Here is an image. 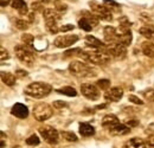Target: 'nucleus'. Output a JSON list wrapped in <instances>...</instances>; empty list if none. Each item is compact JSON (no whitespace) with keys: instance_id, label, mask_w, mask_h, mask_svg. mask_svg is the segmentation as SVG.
I'll return each instance as SVG.
<instances>
[{"instance_id":"obj_1","label":"nucleus","mask_w":154,"mask_h":148,"mask_svg":"<svg viewBox=\"0 0 154 148\" xmlns=\"http://www.w3.org/2000/svg\"><path fill=\"white\" fill-rule=\"evenodd\" d=\"M81 57L91 64L95 65H107L110 62V57L106 49H94L91 51H82Z\"/></svg>"},{"instance_id":"obj_2","label":"nucleus","mask_w":154,"mask_h":148,"mask_svg":"<svg viewBox=\"0 0 154 148\" xmlns=\"http://www.w3.org/2000/svg\"><path fill=\"white\" fill-rule=\"evenodd\" d=\"M51 91H52V87L50 84L43 83V82L31 83L24 89V93L33 98H43V97L48 96Z\"/></svg>"},{"instance_id":"obj_3","label":"nucleus","mask_w":154,"mask_h":148,"mask_svg":"<svg viewBox=\"0 0 154 148\" xmlns=\"http://www.w3.org/2000/svg\"><path fill=\"white\" fill-rule=\"evenodd\" d=\"M69 71L76 77H95L96 70L91 68L90 65L79 62V60H72L69 65Z\"/></svg>"},{"instance_id":"obj_4","label":"nucleus","mask_w":154,"mask_h":148,"mask_svg":"<svg viewBox=\"0 0 154 148\" xmlns=\"http://www.w3.org/2000/svg\"><path fill=\"white\" fill-rule=\"evenodd\" d=\"M43 17L45 20V25L50 33H57L59 32V27L57 26V21L62 17V13L58 12L55 8H45L43 11Z\"/></svg>"},{"instance_id":"obj_5","label":"nucleus","mask_w":154,"mask_h":148,"mask_svg":"<svg viewBox=\"0 0 154 148\" xmlns=\"http://www.w3.org/2000/svg\"><path fill=\"white\" fill-rule=\"evenodd\" d=\"M14 54L24 65L31 66L35 63V55L32 54L31 49L26 45H17L14 48Z\"/></svg>"},{"instance_id":"obj_6","label":"nucleus","mask_w":154,"mask_h":148,"mask_svg":"<svg viewBox=\"0 0 154 148\" xmlns=\"http://www.w3.org/2000/svg\"><path fill=\"white\" fill-rule=\"evenodd\" d=\"M33 117L37 120V121H40V122H44L46 120H49L52 115H54V109L50 104L48 103H39L37 104L35 108H33Z\"/></svg>"},{"instance_id":"obj_7","label":"nucleus","mask_w":154,"mask_h":148,"mask_svg":"<svg viewBox=\"0 0 154 148\" xmlns=\"http://www.w3.org/2000/svg\"><path fill=\"white\" fill-rule=\"evenodd\" d=\"M89 6L91 8L93 14H95L98 19H102V20H106V21H110L113 19L112 11L108 10L104 5H101V4H98L96 1H90Z\"/></svg>"},{"instance_id":"obj_8","label":"nucleus","mask_w":154,"mask_h":148,"mask_svg":"<svg viewBox=\"0 0 154 148\" xmlns=\"http://www.w3.org/2000/svg\"><path fill=\"white\" fill-rule=\"evenodd\" d=\"M39 133L42 135V137L50 145H56L58 143V139H59V134L54 127L51 126H42L39 127Z\"/></svg>"},{"instance_id":"obj_9","label":"nucleus","mask_w":154,"mask_h":148,"mask_svg":"<svg viewBox=\"0 0 154 148\" xmlns=\"http://www.w3.org/2000/svg\"><path fill=\"white\" fill-rule=\"evenodd\" d=\"M106 51L112 56V57H115V58H123L125 56L127 55V49L123 44L115 42V43H109V44H106Z\"/></svg>"},{"instance_id":"obj_10","label":"nucleus","mask_w":154,"mask_h":148,"mask_svg":"<svg viewBox=\"0 0 154 148\" xmlns=\"http://www.w3.org/2000/svg\"><path fill=\"white\" fill-rule=\"evenodd\" d=\"M81 93L85 98H88L90 101H96L100 98L98 87L89 84V83H84V84L81 85Z\"/></svg>"},{"instance_id":"obj_11","label":"nucleus","mask_w":154,"mask_h":148,"mask_svg":"<svg viewBox=\"0 0 154 148\" xmlns=\"http://www.w3.org/2000/svg\"><path fill=\"white\" fill-rule=\"evenodd\" d=\"M97 24H98V18L95 14H90V16L87 14L85 17H83V18H81L78 20V26L82 30L87 31V32L91 31L93 27H95Z\"/></svg>"},{"instance_id":"obj_12","label":"nucleus","mask_w":154,"mask_h":148,"mask_svg":"<svg viewBox=\"0 0 154 148\" xmlns=\"http://www.w3.org/2000/svg\"><path fill=\"white\" fill-rule=\"evenodd\" d=\"M77 40H78V36L76 35H69V36H59L55 39L54 44L56 48H69L71 46L72 44H75Z\"/></svg>"},{"instance_id":"obj_13","label":"nucleus","mask_w":154,"mask_h":148,"mask_svg":"<svg viewBox=\"0 0 154 148\" xmlns=\"http://www.w3.org/2000/svg\"><path fill=\"white\" fill-rule=\"evenodd\" d=\"M123 96V89L115 87V88H112V89H108L106 94H104V98L107 101H110V102H117L122 98Z\"/></svg>"},{"instance_id":"obj_14","label":"nucleus","mask_w":154,"mask_h":148,"mask_svg":"<svg viewBox=\"0 0 154 148\" xmlns=\"http://www.w3.org/2000/svg\"><path fill=\"white\" fill-rule=\"evenodd\" d=\"M11 114L18 119H26L29 116V109L21 103H16L11 109Z\"/></svg>"},{"instance_id":"obj_15","label":"nucleus","mask_w":154,"mask_h":148,"mask_svg":"<svg viewBox=\"0 0 154 148\" xmlns=\"http://www.w3.org/2000/svg\"><path fill=\"white\" fill-rule=\"evenodd\" d=\"M120 123V120L117 119V116L113 115V114H109V115H106L102 120V126L103 128H107L108 130H110L112 128H114L116 125Z\"/></svg>"},{"instance_id":"obj_16","label":"nucleus","mask_w":154,"mask_h":148,"mask_svg":"<svg viewBox=\"0 0 154 148\" xmlns=\"http://www.w3.org/2000/svg\"><path fill=\"white\" fill-rule=\"evenodd\" d=\"M103 35H104L106 44L117 42L116 30H115V27H113V26H106V27H104V31H103Z\"/></svg>"},{"instance_id":"obj_17","label":"nucleus","mask_w":154,"mask_h":148,"mask_svg":"<svg viewBox=\"0 0 154 148\" xmlns=\"http://www.w3.org/2000/svg\"><path fill=\"white\" fill-rule=\"evenodd\" d=\"M78 130H79V134H81L82 136H84V137L93 136V135L95 134V128H94L91 125L87 123V122H82V123L79 125Z\"/></svg>"},{"instance_id":"obj_18","label":"nucleus","mask_w":154,"mask_h":148,"mask_svg":"<svg viewBox=\"0 0 154 148\" xmlns=\"http://www.w3.org/2000/svg\"><path fill=\"white\" fill-rule=\"evenodd\" d=\"M125 148H147V145L145 140L140 137H133L126 142Z\"/></svg>"},{"instance_id":"obj_19","label":"nucleus","mask_w":154,"mask_h":148,"mask_svg":"<svg viewBox=\"0 0 154 148\" xmlns=\"http://www.w3.org/2000/svg\"><path fill=\"white\" fill-rule=\"evenodd\" d=\"M85 44L94 48V49H104L106 48V44L103 42H101L100 39H97L94 36H87L85 37Z\"/></svg>"},{"instance_id":"obj_20","label":"nucleus","mask_w":154,"mask_h":148,"mask_svg":"<svg viewBox=\"0 0 154 148\" xmlns=\"http://www.w3.org/2000/svg\"><path fill=\"white\" fill-rule=\"evenodd\" d=\"M141 50H142L145 56L154 58V42H152V40L143 42L142 45H141Z\"/></svg>"},{"instance_id":"obj_21","label":"nucleus","mask_w":154,"mask_h":148,"mask_svg":"<svg viewBox=\"0 0 154 148\" xmlns=\"http://www.w3.org/2000/svg\"><path fill=\"white\" fill-rule=\"evenodd\" d=\"M129 131H131V127H128L127 125H123V123H119L114 128L109 130V133H112L113 135H126Z\"/></svg>"},{"instance_id":"obj_22","label":"nucleus","mask_w":154,"mask_h":148,"mask_svg":"<svg viewBox=\"0 0 154 148\" xmlns=\"http://www.w3.org/2000/svg\"><path fill=\"white\" fill-rule=\"evenodd\" d=\"M1 79L8 87H13L16 84V82H17V78H16L14 75L11 74V72H4V71L1 72Z\"/></svg>"},{"instance_id":"obj_23","label":"nucleus","mask_w":154,"mask_h":148,"mask_svg":"<svg viewBox=\"0 0 154 148\" xmlns=\"http://www.w3.org/2000/svg\"><path fill=\"white\" fill-rule=\"evenodd\" d=\"M139 33L148 40H154V26H143L139 30Z\"/></svg>"},{"instance_id":"obj_24","label":"nucleus","mask_w":154,"mask_h":148,"mask_svg":"<svg viewBox=\"0 0 154 148\" xmlns=\"http://www.w3.org/2000/svg\"><path fill=\"white\" fill-rule=\"evenodd\" d=\"M56 91L58 94H63L65 96H69V97H75V96H77V91L74 88H71V87H63L60 89H57Z\"/></svg>"},{"instance_id":"obj_25","label":"nucleus","mask_w":154,"mask_h":148,"mask_svg":"<svg viewBox=\"0 0 154 148\" xmlns=\"http://www.w3.org/2000/svg\"><path fill=\"white\" fill-rule=\"evenodd\" d=\"M103 5H104L108 10H110L112 12H119V10L121 8V6H120L116 1H114V0H104V1H103Z\"/></svg>"},{"instance_id":"obj_26","label":"nucleus","mask_w":154,"mask_h":148,"mask_svg":"<svg viewBox=\"0 0 154 148\" xmlns=\"http://www.w3.org/2000/svg\"><path fill=\"white\" fill-rule=\"evenodd\" d=\"M33 40H35V38H33L32 35H30V33H24V35L21 36V42H23V44L26 45V46H29L30 49H32V46H33Z\"/></svg>"},{"instance_id":"obj_27","label":"nucleus","mask_w":154,"mask_h":148,"mask_svg":"<svg viewBox=\"0 0 154 148\" xmlns=\"http://www.w3.org/2000/svg\"><path fill=\"white\" fill-rule=\"evenodd\" d=\"M11 6H12L14 10H18V11L24 10V8L27 7L24 0H11Z\"/></svg>"},{"instance_id":"obj_28","label":"nucleus","mask_w":154,"mask_h":148,"mask_svg":"<svg viewBox=\"0 0 154 148\" xmlns=\"http://www.w3.org/2000/svg\"><path fill=\"white\" fill-rule=\"evenodd\" d=\"M117 42H119V43H121V44H123L125 46H129V45H131V43H132V33L129 32V33H127V35H125V36L120 37L119 39H117Z\"/></svg>"},{"instance_id":"obj_29","label":"nucleus","mask_w":154,"mask_h":148,"mask_svg":"<svg viewBox=\"0 0 154 148\" xmlns=\"http://www.w3.org/2000/svg\"><path fill=\"white\" fill-rule=\"evenodd\" d=\"M14 24H16L17 29H19V30H26L29 27V25H30V23L26 21L25 19H17L14 21Z\"/></svg>"},{"instance_id":"obj_30","label":"nucleus","mask_w":154,"mask_h":148,"mask_svg":"<svg viewBox=\"0 0 154 148\" xmlns=\"http://www.w3.org/2000/svg\"><path fill=\"white\" fill-rule=\"evenodd\" d=\"M26 143L29 145V146H38L39 143H40V140H39V137L37 135H31L30 137H27L26 139Z\"/></svg>"},{"instance_id":"obj_31","label":"nucleus","mask_w":154,"mask_h":148,"mask_svg":"<svg viewBox=\"0 0 154 148\" xmlns=\"http://www.w3.org/2000/svg\"><path fill=\"white\" fill-rule=\"evenodd\" d=\"M96 85L102 90H107L110 87V81L109 79H98L96 82Z\"/></svg>"},{"instance_id":"obj_32","label":"nucleus","mask_w":154,"mask_h":148,"mask_svg":"<svg viewBox=\"0 0 154 148\" xmlns=\"http://www.w3.org/2000/svg\"><path fill=\"white\" fill-rule=\"evenodd\" d=\"M62 136H63L64 140L70 141V142L77 141V136L74 134V133H71V131H63V133H62Z\"/></svg>"},{"instance_id":"obj_33","label":"nucleus","mask_w":154,"mask_h":148,"mask_svg":"<svg viewBox=\"0 0 154 148\" xmlns=\"http://www.w3.org/2000/svg\"><path fill=\"white\" fill-rule=\"evenodd\" d=\"M82 49H69V50H66L65 52H64V57L65 58H68V57H72V56H77L82 54Z\"/></svg>"},{"instance_id":"obj_34","label":"nucleus","mask_w":154,"mask_h":148,"mask_svg":"<svg viewBox=\"0 0 154 148\" xmlns=\"http://www.w3.org/2000/svg\"><path fill=\"white\" fill-rule=\"evenodd\" d=\"M143 97L149 102H154V89H149V90L143 91Z\"/></svg>"},{"instance_id":"obj_35","label":"nucleus","mask_w":154,"mask_h":148,"mask_svg":"<svg viewBox=\"0 0 154 148\" xmlns=\"http://www.w3.org/2000/svg\"><path fill=\"white\" fill-rule=\"evenodd\" d=\"M31 10L33 12H38V11H44V7H43V4L40 1H36V2H32L31 4Z\"/></svg>"},{"instance_id":"obj_36","label":"nucleus","mask_w":154,"mask_h":148,"mask_svg":"<svg viewBox=\"0 0 154 148\" xmlns=\"http://www.w3.org/2000/svg\"><path fill=\"white\" fill-rule=\"evenodd\" d=\"M128 100H129V102H132V103H134V104H137V106H142V104H143V101H142L141 98L136 97L135 95H129V96H128Z\"/></svg>"},{"instance_id":"obj_37","label":"nucleus","mask_w":154,"mask_h":148,"mask_svg":"<svg viewBox=\"0 0 154 148\" xmlns=\"http://www.w3.org/2000/svg\"><path fill=\"white\" fill-rule=\"evenodd\" d=\"M119 24L121 26H125V27H131V25H132L127 17H121V18L119 19Z\"/></svg>"},{"instance_id":"obj_38","label":"nucleus","mask_w":154,"mask_h":148,"mask_svg":"<svg viewBox=\"0 0 154 148\" xmlns=\"http://www.w3.org/2000/svg\"><path fill=\"white\" fill-rule=\"evenodd\" d=\"M56 10H57L58 12H64L65 10H66V5L65 4H63V2H59V1H56V7H55Z\"/></svg>"},{"instance_id":"obj_39","label":"nucleus","mask_w":154,"mask_h":148,"mask_svg":"<svg viewBox=\"0 0 154 148\" xmlns=\"http://www.w3.org/2000/svg\"><path fill=\"white\" fill-rule=\"evenodd\" d=\"M74 30V25L71 24H68V25H63L59 27V32H68V31H71Z\"/></svg>"},{"instance_id":"obj_40","label":"nucleus","mask_w":154,"mask_h":148,"mask_svg":"<svg viewBox=\"0 0 154 148\" xmlns=\"http://www.w3.org/2000/svg\"><path fill=\"white\" fill-rule=\"evenodd\" d=\"M54 107L57 108V109H62V108H66V103L63 102V101H55L54 103Z\"/></svg>"},{"instance_id":"obj_41","label":"nucleus","mask_w":154,"mask_h":148,"mask_svg":"<svg viewBox=\"0 0 154 148\" xmlns=\"http://www.w3.org/2000/svg\"><path fill=\"white\" fill-rule=\"evenodd\" d=\"M146 145L149 146V147H154V134H151L146 140Z\"/></svg>"},{"instance_id":"obj_42","label":"nucleus","mask_w":154,"mask_h":148,"mask_svg":"<svg viewBox=\"0 0 154 148\" xmlns=\"http://www.w3.org/2000/svg\"><path fill=\"white\" fill-rule=\"evenodd\" d=\"M0 52H1V60H5V59H8V58H10V55H8L7 50H5V48L1 46Z\"/></svg>"},{"instance_id":"obj_43","label":"nucleus","mask_w":154,"mask_h":148,"mask_svg":"<svg viewBox=\"0 0 154 148\" xmlns=\"http://www.w3.org/2000/svg\"><path fill=\"white\" fill-rule=\"evenodd\" d=\"M137 123H139L137 121H134V120H131V121H128V122H127L126 125H127L128 127H131V128H132V127H136V126H137Z\"/></svg>"},{"instance_id":"obj_44","label":"nucleus","mask_w":154,"mask_h":148,"mask_svg":"<svg viewBox=\"0 0 154 148\" xmlns=\"http://www.w3.org/2000/svg\"><path fill=\"white\" fill-rule=\"evenodd\" d=\"M17 76H20V77H25V76H27V72L26 71H24V70H18L17 72H16Z\"/></svg>"},{"instance_id":"obj_45","label":"nucleus","mask_w":154,"mask_h":148,"mask_svg":"<svg viewBox=\"0 0 154 148\" xmlns=\"http://www.w3.org/2000/svg\"><path fill=\"white\" fill-rule=\"evenodd\" d=\"M0 4L2 7H6L8 4H11V0H0Z\"/></svg>"},{"instance_id":"obj_46","label":"nucleus","mask_w":154,"mask_h":148,"mask_svg":"<svg viewBox=\"0 0 154 148\" xmlns=\"http://www.w3.org/2000/svg\"><path fill=\"white\" fill-rule=\"evenodd\" d=\"M42 4H49V2H52V1H56V0H38Z\"/></svg>"},{"instance_id":"obj_47","label":"nucleus","mask_w":154,"mask_h":148,"mask_svg":"<svg viewBox=\"0 0 154 148\" xmlns=\"http://www.w3.org/2000/svg\"><path fill=\"white\" fill-rule=\"evenodd\" d=\"M147 148H154V147H149V146H147Z\"/></svg>"}]
</instances>
